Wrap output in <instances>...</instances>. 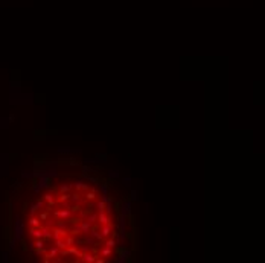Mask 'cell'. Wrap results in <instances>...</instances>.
Wrapping results in <instances>:
<instances>
[{
  "label": "cell",
  "mask_w": 265,
  "mask_h": 263,
  "mask_svg": "<svg viewBox=\"0 0 265 263\" xmlns=\"http://www.w3.org/2000/svg\"><path fill=\"white\" fill-rule=\"evenodd\" d=\"M114 245H116V242H114L113 239H108V240L105 242V246H107V248H113Z\"/></svg>",
  "instance_id": "6da1fadb"
}]
</instances>
